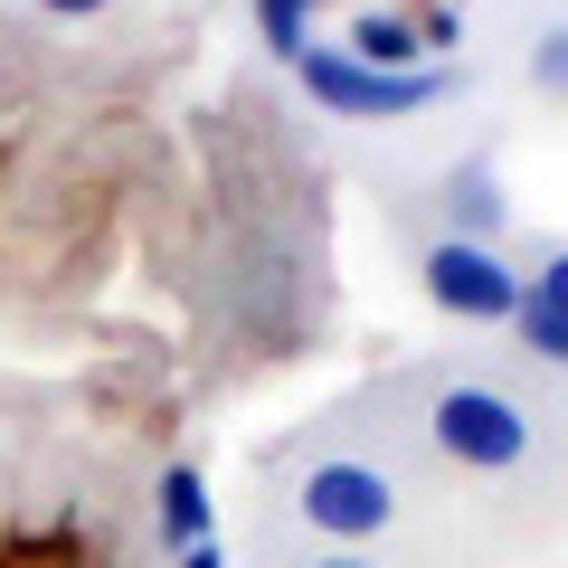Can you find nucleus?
<instances>
[{"mask_svg":"<svg viewBox=\"0 0 568 568\" xmlns=\"http://www.w3.org/2000/svg\"><path fill=\"white\" fill-rule=\"evenodd\" d=\"M294 77H304V95L323 104V114H342V123H407V114H426V104H446L455 85V67H407V77H388V67H361L342 39H313L304 58H294Z\"/></svg>","mask_w":568,"mask_h":568,"instance_id":"f257e3e1","label":"nucleus"},{"mask_svg":"<svg viewBox=\"0 0 568 568\" xmlns=\"http://www.w3.org/2000/svg\"><path fill=\"white\" fill-rule=\"evenodd\" d=\"M426 436H436V455L465 474H511L530 455V417L503 398V388H446V398L426 407Z\"/></svg>","mask_w":568,"mask_h":568,"instance_id":"f03ea898","label":"nucleus"},{"mask_svg":"<svg viewBox=\"0 0 568 568\" xmlns=\"http://www.w3.org/2000/svg\"><path fill=\"white\" fill-rule=\"evenodd\" d=\"M388 521H398V484H388L379 465H361V455H323V465L304 474V530H323L332 549L388 540Z\"/></svg>","mask_w":568,"mask_h":568,"instance_id":"7ed1b4c3","label":"nucleus"},{"mask_svg":"<svg viewBox=\"0 0 568 568\" xmlns=\"http://www.w3.org/2000/svg\"><path fill=\"white\" fill-rule=\"evenodd\" d=\"M417 284H426V304L455 313V323H511L521 313V265L503 246H474V237H436Z\"/></svg>","mask_w":568,"mask_h":568,"instance_id":"20e7f679","label":"nucleus"},{"mask_svg":"<svg viewBox=\"0 0 568 568\" xmlns=\"http://www.w3.org/2000/svg\"><path fill=\"white\" fill-rule=\"evenodd\" d=\"M152 530H162L171 559L200 549V540H219V493H209L200 465H162V484H152Z\"/></svg>","mask_w":568,"mask_h":568,"instance_id":"39448f33","label":"nucleus"},{"mask_svg":"<svg viewBox=\"0 0 568 568\" xmlns=\"http://www.w3.org/2000/svg\"><path fill=\"white\" fill-rule=\"evenodd\" d=\"M503 227H511V190H503V171L474 152V162H455L446 171V237H474V246H503Z\"/></svg>","mask_w":568,"mask_h":568,"instance_id":"423d86ee","label":"nucleus"},{"mask_svg":"<svg viewBox=\"0 0 568 568\" xmlns=\"http://www.w3.org/2000/svg\"><path fill=\"white\" fill-rule=\"evenodd\" d=\"M342 48H351L361 67H388V77H407V67H436V58H426V39H417V10H398V0H369V10H351Z\"/></svg>","mask_w":568,"mask_h":568,"instance_id":"0eeeda50","label":"nucleus"},{"mask_svg":"<svg viewBox=\"0 0 568 568\" xmlns=\"http://www.w3.org/2000/svg\"><path fill=\"white\" fill-rule=\"evenodd\" d=\"M246 10H256V39H265V58H304L313 48V10H323V0H246Z\"/></svg>","mask_w":568,"mask_h":568,"instance_id":"6e6552de","label":"nucleus"},{"mask_svg":"<svg viewBox=\"0 0 568 568\" xmlns=\"http://www.w3.org/2000/svg\"><path fill=\"white\" fill-rule=\"evenodd\" d=\"M511 332H521L530 361L568 369V304H549V294H530V284H521V313H511Z\"/></svg>","mask_w":568,"mask_h":568,"instance_id":"1a4fd4ad","label":"nucleus"},{"mask_svg":"<svg viewBox=\"0 0 568 568\" xmlns=\"http://www.w3.org/2000/svg\"><path fill=\"white\" fill-rule=\"evenodd\" d=\"M417 39L426 58H455L465 48V0H417Z\"/></svg>","mask_w":568,"mask_h":568,"instance_id":"9d476101","label":"nucleus"},{"mask_svg":"<svg viewBox=\"0 0 568 568\" xmlns=\"http://www.w3.org/2000/svg\"><path fill=\"white\" fill-rule=\"evenodd\" d=\"M530 85H540V95H559V104H568V29H549V39L530 48Z\"/></svg>","mask_w":568,"mask_h":568,"instance_id":"9b49d317","label":"nucleus"},{"mask_svg":"<svg viewBox=\"0 0 568 568\" xmlns=\"http://www.w3.org/2000/svg\"><path fill=\"white\" fill-rule=\"evenodd\" d=\"M521 284H530V294H549V304H568V246H549V256L530 265Z\"/></svg>","mask_w":568,"mask_h":568,"instance_id":"f8f14e48","label":"nucleus"},{"mask_svg":"<svg viewBox=\"0 0 568 568\" xmlns=\"http://www.w3.org/2000/svg\"><path fill=\"white\" fill-rule=\"evenodd\" d=\"M29 10H39V20H104L114 0H29Z\"/></svg>","mask_w":568,"mask_h":568,"instance_id":"ddd939ff","label":"nucleus"},{"mask_svg":"<svg viewBox=\"0 0 568 568\" xmlns=\"http://www.w3.org/2000/svg\"><path fill=\"white\" fill-rule=\"evenodd\" d=\"M171 568H227V549H219V540H200V549H181Z\"/></svg>","mask_w":568,"mask_h":568,"instance_id":"4468645a","label":"nucleus"},{"mask_svg":"<svg viewBox=\"0 0 568 568\" xmlns=\"http://www.w3.org/2000/svg\"><path fill=\"white\" fill-rule=\"evenodd\" d=\"M304 568H379L369 549H323V559H304Z\"/></svg>","mask_w":568,"mask_h":568,"instance_id":"2eb2a0df","label":"nucleus"}]
</instances>
